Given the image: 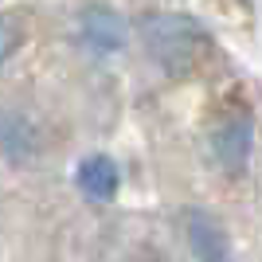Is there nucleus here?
Here are the masks:
<instances>
[{
  "label": "nucleus",
  "mask_w": 262,
  "mask_h": 262,
  "mask_svg": "<svg viewBox=\"0 0 262 262\" xmlns=\"http://www.w3.org/2000/svg\"><path fill=\"white\" fill-rule=\"evenodd\" d=\"M75 188L90 200V204H110V200L118 196V188H121L118 161L106 157V153H86L78 161V168H75Z\"/></svg>",
  "instance_id": "2"
},
{
  "label": "nucleus",
  "mask_w": 262,
  "mask_h": 262,
  "mask_svg": "<svg viewBox=\"0 0 262 262\" xmlns=\"http://www.w3.org/2000/svg\"><path fill=\"white\" fill-rule=\"evenodd\" d=\"M215 153H219V161L227 164L231 172H239L243 164H247V157H251V125H247V121L223 125L219 137H215Z\"/></svg>",
  "instance_id": "4"
},
{
  "label": "nucleus",
  "mask_w": 262,
  "mask_h": 262,
  "mask_svg": "<svg viewBox=\"0 0 262 262\" xmlns=\"http://www.w3.org/2000/svg\"><path fill=\"white\" fill-rule=\"evenodd\" d=\"M78 43L86 47L90 55L121 51V43H125V20H121L114 8L94 4V8H86V12H82V20H78Z\"/></svg>",
  "instance_id": "1"
},
{
  "label": "nucleus",
  "mask_w": 262,
  "mask_h": 262,
  "mask_svg": "<svg viewBox=\"0 0 262 262\" xmlns=\"http://www.w3.org/2000/svg\"><path fill=\"white\" fill-rule=\"evenodd\" d=\"M188 239H192V251H196L200 262H231L227 235H223L219 223L208 219L204 211H192V219H188Z\"/></svg>",
  "instance_id": "3"
}]
</instances>
